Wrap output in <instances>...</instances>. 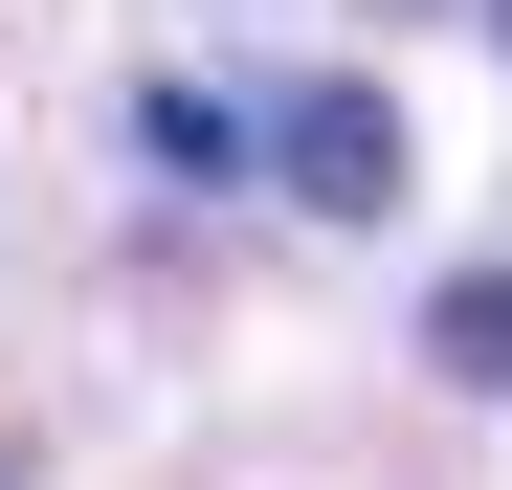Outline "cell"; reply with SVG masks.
Listing matches in <instances>:
<instances>
[{
  "mask_svg": "<svg viewBox=\"0 0 512 490\" xmlns=\"http://www.w3.org/2000/svg\"><path fill=\"white\" fill-rule=\"evenodd\" d=\"M268 179H290L312 223H379V201H401V112H379V90H290V112H268Z\"/></svg>",
  "mask_w": 512,
  "mask_h": 490,
  "instance_id": "6da1fadb",
  "label": "cell"
},
{
  "mask_svg": "<svg viewBox=\"0 0 512 490\" xmlns=\"http://www.w3.org/2000/svg\"><path fill=\"white\" fill-rule=\"evenodd\" d=\"M423 335H446V379H512V290H446Z\"/></svg>",
  "mask_w": 512,
  "mask_h": 490,
  "instance_id": "7a4b0ae2",
  "label": "cell"
}]
</instances>
